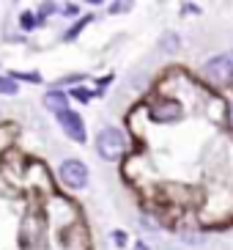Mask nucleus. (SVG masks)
<instances>
[{"instance_id": "nucleus-1", "label": "nucleus", "mask_w": 233, "mask_h": 250, "mask_svg": "<svg viewBox=\"0 0 233 250\" xmlns=\"http://www.w3.org/2000/svg\"><path fill=\"white\" fill-rule=\"evenodd\" d=\"M96 151L107 162L121 160L126 151V135L121 129H116V126H104L102 132L96 135Z\"/></svg>"}, {"instance_id": "nucleus-2", "label": "nucleus", "mask_w": 233, "mask_h": 250, "mask_svg": "<svg viewBox=\"0 0 233 250\" xmlns=\"http://www.w3.org/2000/svg\"><path fill=\"white\" fill-rule=\"evenodd\" d=\"M88 165L82 160H63L60 162V182L69 187V190H85L88 187Z\"/></svg>"}, {"instance_id": "nucleus-3", "label": "nucleus", "mask_w": 233, "mask_h": 250, "mask_svg": "<svg viewBox=\"0 0 233 250\" xmlns=\"http://www.w3.org/2000/svg\"><path fill=\"white\" fill-rule=\"evenodd\" d=\"M203 77L214 85H228L233 80V61L228 55H217L203 66Z\"/></svg>"}, {"instance_id": "nucleus-4", "label": "nucleus", "mask_w": 233, "mask_h": 250, "mask_svg": "<svg viewBox=\"0 0 233 250\" xmlns=\"http://www.w3.org/2000/svg\"><path fill=\"white\" fill-rule=\"evenodd\" d=\"M148 113H151L154 121L170 124V121H178V116H181V102H175L170 96H156V99L148 104Z\"/></svg>"}, {"instance_id": "nucleus-5", "label": "nucleus", "mask_w": 233, "mask_h": 250, "mask_svg": "<svg viewBox=\"0 0 233 250\" xmlns=\"http://www.w3.org/2000/svg\"><path fill=\"white\" fill-rule=\"evenodd\" d=\"M58 124L60 129H63L66 135H69V140H74V143H85V124H82V118L80 113H74V110H66V113H58Z\"/></svg>"}, {"instance_id": "nucleus-6", "label": "nucleus", "mask_w": 233, "mask_h": 250, "mask_svg": "<svg viewBox=\"0 0 233 250\" xmlns=\"http://www.w3.org/2000/svg\"><path fill=\"white\" fill-rule=\"evenodd\" d=\"M44 107L52 110L55 116H58V113H66V110H69V94H63L60 88L47 91V96H44Z\"/></svg>"}, {"instance_id": "nucleus-7", "label": "nucleus", "mask_w": 233, "mask_h": 250, "mask_svg": "<svg viewBox=\"0 0 233 250\" xmlns=\"http://www.w3.org/2000/svg\"><path fill=\"white\" fill-rule=\"evenodd\" d=\"M17 91H19V85H17V80L11 77V74H6V77H0V94L14 96Z\"/></svg>"}, {"instance_id": "nucleus-8", "label": "nucleus", "mask_w": 233, "mask_h": 250, "mask_svg": "<svg viewBox=\"0 0 233 250\" xmlns=\"http://www.w3.org/2000/svg\"><path fill=\"white\" fill-rule=\"evenodd\" d=\"M14 80H25V83H41V74L39 72H11Z\"/></svg>"}, {"instance_id": "nucleus-9", "label": "nucleus", "mask_w": 233, "mask_h": 250, "mask_svg": "<svg viewBox=\"0 0 233 250\" xmlns=\"http://www.w3.org/2000/svg\"><path fill=\"white\" fill-rule=\"evenodd\" d=\"M19 22H22V28H25V30H30V28H36V25H41V17H36V14H30V11H25Z\"/></svg>"}, {"instance_id": "nucleus-10", "label": "nucleus", "mask_w": 233, "mask_h": 250, "mask_svg": "<svg viewBox=\"0 0 233 250\" xmlns=\"http://www.w3.org/2000/svg\"><path fill=\"white\" fill-rule=\"evenodd\" d=\"M69 96H72V99H80V102H91L96 94H94V91H88V88H74Z\"/></svg>"}, {"instance_id": "nucleus-11", "label": "nucleus", "mask_w": 233, "mask_h": 250, "mask_svg": "<svg viewBox=\"0 0 233 250\" xmlns=\"http://www.w3.org/2000/svg\"><path fill=\"white\" fill-rule=\"evenodd\" d=\"M55 11H58V6H55V3H41V6H39V17H50V14H55Z\"/></svg>"}, {"instance_id": "nucleus-12", "label": "nucleus", "mask_w": 233, "mask_h": 250, "mask_svg": "<svg viewBox=\"0 0 233 250\" xmlns=\"http://www.w3.org/2000/svg\"><path fill=\"white\" fill-rule=\"evenodd\" d=\"M63 14H66V17H77V14H80V6L69 3V6H63Z\"/></svg>"}, {"instance_id": "nucleus-13", "label": "nucleus", "mask_w": 233, "mask_h": 250, "mask_svg": "<svg viewBox=\"0 0 233 250\" xmlns=\"http://www.w3.org/2000/svg\"><path fill=\"white\" fill-rule=\"evenodd\" d=\"M126 8H129V3H116V6H110V11H113V14H121Z\"/></svg>"}, {"instance_id": "nucleus-14", "label": "nucleus", "mask_w": 233, "mask_h": 250, "mask_svg": "<svg viewBox=\"0 0 233 250\" xmlns=\"http://www.w3.org/2000/svg\"><path fill=\"white\" fill-rule=\"evenodd\" d=\"M124 242H126V236L121 234V231H118V234H116V245H124Z\"/></svg>"}, {"instance_id": "nucleus-15", "label": "nucleus", "mask_w": 233, "mask_h": 250, "mask_svg": "<svg viewBox=\"0 0 233 250\" xmlns=\"http://www.w3.org/2000/svg\"><path fill=\"white\" fill-rule=\"evenodd\" d=\"M137 250H148V248H146V245H143V242H137Z\"/></svg>"}, {"instance_id": "nucleus-16", "label": "nucleus", "mask_w": 233, "mask_h": 250, "mask_svg": "<svg viewBox=\"0 0 233 250\" xmlns=\"http://www.w3.org/2000/svg\"><path fill=\"white\" fill-rule=\"evenodd\" d=\"M231 126H233V107H231Z\"/></svg>"}]
</instances>
